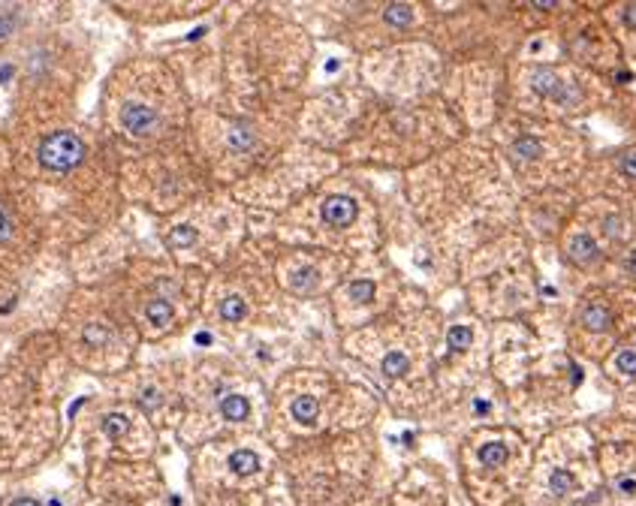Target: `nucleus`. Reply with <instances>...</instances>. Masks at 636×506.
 Listing matches in <instances>:
<instances>
[{"mask_svg": "<svg viewBox=\"0 0 636 506\" xmlns=\"http://www.w3.org/2000/svg\"><path fill=\"white\" fill-rule=\"evenodd\" d=\"M85 145L79 136H73L70 130H58L48 139H43L40 145V166L46 172H70L82 163Z\"/></svg>", "mask_w": 636, "mask_h": 506, "instance_id": "f257e3e1", "label": "nucleus"}, {"mask_svg": "<svg viewBox=\"0 0 636 506\" xmlns=\"http://www.w3.org/2000/svg\"><path fill=\"white\" fill-rule=\"evenodd\" d=\"M528 85L531 91L543 97V99H555V103H573L579 99V91L558 70H549V67H534L528 72Z\"/></svg>", "mask_w": 636, "mask_h": 506, "instance_id": "f03ea898", "label": "nucleus"}, {"mask_svg": "<svg viewBox=\"0 0 636 506\" xmlns=\"http://www.w3.org/2000/svg\"><path fill=\"white\" fill-rule=\"evenodd\" d=\"M121 126L133 136H148V133H154V126H157V112L133 99V103H127L121 109Z\"/></svg>", "mask_w": 636, "mask_h": 506, "instance_id": "7ed1b4c3", "label": "nucleus"}, {"mask_svg": "<svg viewBox=\"0 0 636 506\" xmlns=\"http://www.w3.org/2000/svg\"><path fill=\"white\" fill-rule=\"evenodd\" d=\"M323 220L329 226H335V230H344V226H350L356 217H359V202H356L353 196H329L323 202Z\"/></svg>", "mask_w": 636, "mask_h": 506, "instance_id": "20e7f679", "label": "nucleus"}, {"mask_svg": "<svg viewBox=\"0 0 636 506\" xmlns=\"http://www.w3.org/2000/svg\"><path fill=\"white\" fill-rule=\"evenodd\" d=\"M579 323L588 328V332H606L609 325V311L603 305H597V301H591V305H585L579 311Z\"/></svg>", "mask_w": 636, "mask_h": 506, "instance_id": "39448f33", "label": "nucleus"}, {"mask_svg": "<svg viewBox=\"0 0 636 506\" xmlns=\"http://www.w3.org/2000/svg\"><path fill=\"white\" fill-rule=\"evenodd\" d=\"M570 257H573V262H579V265H588L600 257V247L594 244L591 235H576L573 242H570Z\"/></svg>", "mask_w": 636, "mask_h": 506, "instance_id": "423d86ee", "label": "nucleus"}, {"mask_svg": "<svg viewBox=\"0 0 636 506\" xmlns=\"http://www.w3.org/2000/svg\"><path fill=\"white\" fill-rule=\"evenodd\" d=\"M292 419L302 422V425H314L317 416H320V404H317L311 395H299L296 401H292Z\"/></svg>", "mask_w": 636, "mask_h": 506, "instance_id": "0eeeda50", "label": "nucleus"}, {"mask_svg": "<svg viewBox=\"0 0 636 506\" xmlns=\"http://www.w3.org/2000/svg\"><path fill=\"white\" fill-rule=\"evenodd\" d=\"M230 467L238 476H250L260 470V458H257V452H250V449H238L230 455Z\"/></svg>", "mask_w": 636, "mask_h": 506, "instance_id": "6e6552de", "label": "nucleus"}, {"mask_svg": "<svg viewBox=\"0 0 636 506\" xmlns=\"http://www.w3.org/2000/svg\"><path fill=\"white\" fill-rule=\"evenodd\" d=\"M248 401L241 398V395H226L223 401H221V413H223V419L226 422H241L248 416Z\"/></svg>", "mask_w": 636, "mask_h": 506, "instance_id": "1a4fd4ad", "label": "nucleus"}, {"mask_svg": "<svg viewBox=\"0 0 636 506\" xmlns=\"http://www.w3.org/2000/svg\"><path fill=\"white\" fill-rule=\"evenodd\" d=\"M383 18H386V24H392V28H410L413 18H416V9L407 6V4H396L383 12Z\"/></svg>", "mask_w": 636, "mask_h": 506, "instance_id": "9d476101", "label": "nucleus"}, {"mask_svg": "<svg viewBox=\"0 0 636 506\" xmlns=\"http://www.w3.org/2000/svg\"><path fill=\"white\" fill-rule=\"evenodd\" d=\"M290 286H292V293H314L317 289V269H311V265L296 269L290 277Z\"/></svg>", "mask_w": 636, "mask_h": 506, "instance_id": "9b49d317", "label": "nucleus"}, {"mask_svg": "<svg viewBox=\"0 0 636 506\" xmlns=\"http://www.w3.org/2000/svg\"><path fill=\"white\" fill-rule=\"evenodd\" d=\"M145 316L151 325H166L172 320V305L166 298H151L148 308H145Z\"/></svg>", "mask_w": 636, "mask_h": 506, "instance_id": "f8f14e48", "label": "nucleus"}, {"mask_svg": "<svg viewBox=\"0 0 636 506\" xmlns=\"http://www.w3.org/2000/svg\"><path fill=\"white\" fill-rule=\"evenodd\" d=\"M507 458H510V452H507V446L501 440H492V443H486V446L479 449V461L486 467H501Z\"/></svg>", "mask_w": 636, "mask_h": 506, "instance_id": "ddd939ff", "label": "nucleus"}, {"mask_svg": "<svg viewBox=\"0 0 636 506\" xmlns=\"http://www.w3.org/2000/svg\"><path fill=\"white\" fill-rule=\"evenodd\" d=\"M221 316L226 323H238V320H245L248 316V305H245V298H238V296H226L223 301H221Z\"/></svg>", "mask_w": 636, "mask_h": 506, "instance_id": "4468645a", "label": "nucleus"}, {"mask_svg": "<svg viewBox=\"0 0 636 506\" xmlns=\"http://www.w3.org/2000/svg\"><path fill=\"white\" fill-rule=\"evenodd\" d=\"M407 371H410V359L404 356V352H398V350H392L389 356L383 359V374L389 377V380H396V377H404Z\"/></svg>", "mask_w": 636, "mask_h": 506, "instance_id": "2eb2a0df", "label": "nucleus"}, {"mask_svg": "<svg viewBox=\"0 0 636 506\" xmlns=\"http://www.w3.org/2000/svg\"><path fill=\"white\" fill-rule=\"evenodd\" d=\"M230 148L233 151H250L253 148V133L248 130L245 124H235L230 133Z\"/></svg>", "mask_w": 636, "mask_h": 506, "instance_id": "dca6fc26", "label": "nucleus"}, {"mask_svg": "<svg viewBox=\"0 0 636 506\" xmlns=\"http://www.w3.org/2000/svg\"><path fill=\"white\" fill-rule=\"evenodd\" d=\"M169 244H175V247L196 244V230H194V226H175V230L169 232Z\"/></svg>", "mask_w": 636, "mask_h": 506, "instance_id": "f3484780", "label": "nucleus"}, {"mask_svg": "<svg viewBox=\"0 0 636 506\" xmlns=\"http://www.w3.org/2000/svg\"><path fill=\"white\" fill-rule=\"evenodd\" d=\"M347 296L353 298V301H371L374 298V284L371 281H353L350 286H347Z\"/></svg>", "mask_w": 636, "mask_h": 506, "instance_id": "a211bd4d", "label": "nucleus"}, {"mask_svg": "<svg viewBox=\"0 0 636 506\" xmlns=\"http://www.w3.org/2000/svg\"><path fill=\"white\" fill-rule=\"evenodd\" d=\"M103 431L109 437H124V431H127V416L124 413H109L106 419H103Z\"/></svg>", "mask_w": 636, "mask_h": 506, "instance_id": "6ab92c4d", "label": "nucleus"}, {"mask_svg": "<svg viewBox=\"0 0 636 506\" xmlns=\"http://www.w3.org/2000/svg\"><path fill=\"white\" fill-rule=\"evenodd\" d=\"M615 368L621 374H627V377H636V347L618 352V356H615Z\"/></svg>", "mask_w": 636, "mask_h": 506, "instance_id": "aec40b11", "label": "nucleus"}, {"mask_svg": "<svg viewBox=\"0 0 636 506\" xmlns=\"http://www.w3.org/2000/svg\"><path fill=\"white\" fill-rule=\"evenodd\" d=\"M470 338H474V332H470L467 325H455L452 332H450V347L452 350H465L470 344Z\"/></svg>", "mask_w": 636, "mask_h": 506, "instance_id": "412c9836", "label": "nucleus"}, {"mask_svg": "<svg viewBox=\"0 0 636 506\" xmlns=\"http://www.w3.org/2000/svg\"><path fill=\"white\" fill-rule=\"evenodd\" d=\"M570 488H573V476H570L567 470H555L552 473V491H555V495L561 497V495H567Z\"/></svg>", "mask_w": 636, "mask_h": 506, "instance_id": "4be33fe9", "label": "nucleus"}, {"mask_svg": "<svg viewBox=\"0 0 636 506\" xmlns=\"http://www.w3.org/2000/svg\"><path fill=\"white\" fill-rule=\"evenodd\" d=\"M618 166H621V172H627L636 178V151H625V154L618 157Z\"/></svg>", "mask_w": 636, "mask_h": 506, "instance_id": "5701e85b", "label": "nucleus"}, {"mask_svg": "<svg viewBox=\"0 0 636 506\" xmlns=\"http://www.w3.org/2000/svg\"><path fill=\"white\" fill-rule=\"evenodd\" d=\"M9 232H12V226H9V217H6V211H4V205H0V244L9 238Z\"/></svg>", "mask_w": 636, "mask_h": 506, "instance_id": "b1692460", "label": "nucleus"}, {"mask_svg": "<svg viewBox=\"0 0 636 506\" xmlns=\"http://www.w3.org/2000/svg\"><path fill=\"white\" fill-rule=\"evenodd\" d=\"M625 269H627V274L636 277V250H630L627 257H625Z\"/></svg>", "mask_w": 636, "mask_h": 506, "instance_id": "393cba45", "label": "nucleus"}, {"mask_svg": "<svg viewBox=\"0 0 636 506\" xmlns=\"http://www.w3.org/2000/svg\"><path fill=\"white\" fill-rule=\"evenodd\" d=\"M9 506H40V503H36V500H28V497H21V500H12Z\"/></svg>", "mask_w": 636, "mask_h": 506, "instance_id": "a878e982", "label": "nucleus"}]
</instances>
